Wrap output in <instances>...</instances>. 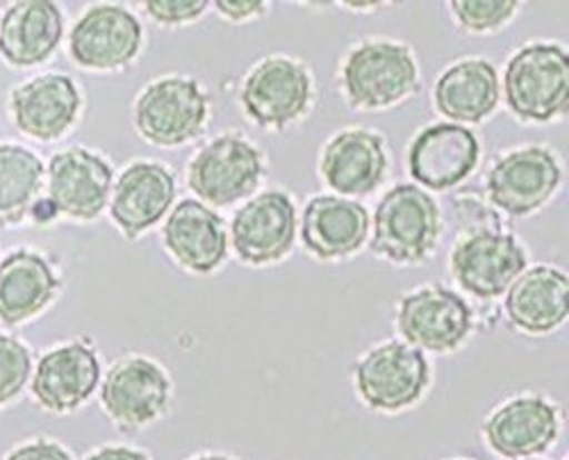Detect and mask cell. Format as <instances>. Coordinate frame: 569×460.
<instances>
[{"mask_svg":"<svg viewBox=\"0 0 569 460\" xmlns=\"http://www.w3.org/2000/svg\"><path fill=\"white\" fill-rule=\"evenodd\" d=\"M442 236L436 199L417 186L392 188L373 212L371 251L395 264H419Z\"/></svg>","mask_w":569,"mask_h":460,"instance_id":"cell-1","label":"cell"},{"mask_svg":"<svg viewBox=\"0 0 569 460\" xmlns=\"http://www.w3.org/2000/svg\"><path fill=\"white\" fill-rule=\"evenodd\" d=\"M508 108L525 121L547 123L567 114L569 56L558 43H529L517 51L503 76Z\"/></svg>","mask_w":569,"mask_h":460,"instance_id":"cell-2","label":"cell"},{"mask_svg":"<svg viewBox=\"0 0 569 460\" xmlns=\"http://www.w3.org/2000/svg\"><path fill=\"white\" fill-rule=\"evenodd\" d=\"M419 69L408 46L399 41H365L342 67V87L351 108L383 110L401 103L417 89Z\"/></svg>","mask_w":569,"mask_h":460,"instance_id":"cell-3","label":"cell"},{"mask_svg":"<svg viewBox=\"0 0 569 460\" xmlns=\"http://www.w3.org/2000/svg\"><path fill=\"white\" fill-rule=\"evenodd\" d=\"M527 249L499 226H479L462 236L449 256L456 283L479 299H497L508 292L517 276L527 269Z\"/></svg>","mask_w":569,"mask_h":460,"instance_id":"cell-4","label":"cell"},{"mask_svg":"<svg viewBox=\"0 0 569 460\" xmlns=\"http://www.w3.org/2000/svg\"><path fill=\"white\" fill-rule=\"evenodd\" d=\"M353 381L371 410L399 412L417 403L431 383V367L423 351L390 340L369 349L356 364Z\"/></svg>","mask_w":569,"mask_h":460,"instance_id":"cell-5","label":"cell"},{"mask_svg":"<svg viewBox=\"0 0 569 460\" xmlns=\"http://www.w3.org/2000/svg\"><path fill=\"white\" fill-rule=\"evenodd\" d=\"M208 97L192 78H164L149 84L134 106V123L144 140L180 147L203 130Z\"/></svg>","mask_w":569,"mask_h":460,"instance_id":"cell-6","label":"cell"},{"mask_svg":"<svg viewBox=\"0 0 569 460\" xmlns=\"http://www.w3.org/2000/svg\"><path fill=\"white\" fill-rule=\"evenodd\" d=\"M262 171V156L251 142L240 134H223L192 160L187 180L201 201L226 208L253 194Z\"/></svg>","mask_w":569,"mask_h":460,"instance_id":"cell-7","label":"cell"},{"mask_svg":"<svg viewBox=\"0 0 569 460\" xmlns=\"http://www.w3.org/2000/svg\"><path fill=\"white\" fill-rule=\"evenodd\" d=\"M473 314L467 301L447 288H421L406 294L397 310V331L419 351H456L471 333Z\"/></svg>","mask_w":569,"mask_h":460,"instance_id":"cell-8","label":"cell"},{"mask_svg":"<svg viewBox=\"0 0 569 460\" xmlns=\"http://www.w3.org/2000/svg\"><path fill=\"white\" fill-rule=\"evenodd\" d=\"M560 178V164L549 149L525 147L495 162L486 178V190L495 208L510 217H527L556 194Z\"/></svg>","mask_w":569,"mask_h":460,"instance_id":"cell-9","label":"cell"},{"mask_svg":"<svg viewBox=\"0 0 569 460\" xmlns=\"http://www.w3.org/2000/svg\"><path fill=\"white\" fill-rule=\"evenodd\" d=\"M312 99V78L292 58H267L244 80L242 106L262 128L282 130L306 114Z\"/></svg>","mask_w":569,"mask_h":460,"instance_id":"cell-10","label":"cell"},{"mask_svg":"<svg viewBox=\"0 0 569 460\" xmlns=\"http://www.w3.org/2000/svg\"><path fill=\"white\" fill-rule=\"evenodd\" d=\"M234 253L247 264H271L290 256L297 240L295 201L280 192H262L237 210L230 226Z\"/></svg>","mask_w":569,"mask_h":460,"instance_id":"cell-11","label":"cell"},{"mask_svg":"<svg viewBox=\"0 0 569 460\" xmlns=\"http://www.w3.org/2000/svg\"><path fill=\"white\" fill-rule=\"evenodd\" d=\"M169 394L171 383L162 367L134 356L119 360L108 372L101 401L119 429H141L164 416Z\"/></svg>","mask_w":569,"mask_h":460,"instance_id":"cell-12","label":"cell"},{"mask_svg":"<svg viewBox=\"0 0 569 460\" xmlns=\"http://www.w3.org/2000/svg\"><path fill=\"white\" fill-rule=\"evenodd\" d=\"M481 158L479 140L458 123L423 128L410 144V176L426 190H451L477 169Z\"/></svg>","mask_w":569,"mask_h":460,"instance_id":"cell-13","label":"cell"},{"mask_svg":"<svg viewBox=\"0 0 569 460\" xmlns=\"http://www.w3.org/2000/svg\"><path fill=\"white\" fill-rule=\"evenodd\" d=\"M319 171L326 186L345 199L371 194L388 171L383 137L365 128L336 134L323 147Z\"/></svg>","mask_w":569,"mask_h":460,"instance_id":"cell-14","label":"cell"},{"mask_svg":"<svg viewBox=\"0 0 569 460\" xmlns=\"http://www.w3.org/2000/svg\"><path fill=\"white\" fill-rule=\"evenodd\" d=\"M112 169L97 153L69 149L58 153L49 167V194L56 212L89 221L97 219L110 201Z\"/></svg>","mask_w":569,"mask_h":460,"instance_id":"cell-15","label":"cell"},{"mask_svg":"<svg viewBox=\"0 0 569 460\" xmlns=\"http://www.w3.org/2000/svg\"><path fill=\"white\" fill-rule=\"evenodd\" d=\"M141 46L139 21L119 6H97L73 26L71 56L84 69L126 67Z\"/></svg>","mask_w":569,"mask_h":460,"instance_id":"cell-16","label":"cell"},{"mask_svg":"<svg viewBox=\"0 0 569 460\" xmlns=\"http://www.w3.org/2000/svg\"><path fill=\"white\" fill-rule=\"evenodd\" d=\"M560 431L558 410L542 397L527 394L499 406L488 418L483 436L503 458H531L547 451Z\"/></svg>","mask_w":569,"mask_h":460,"instance_id":"cell-17","label":"cell"},{"mask_svg":"<svg viewBox=\"0 0 569 460\" xmlns=\"http://www.w3.org/2000/svg\"><path fill=\"white\" fill-rule=\"evenodd\" d=\"M369 212L353 199L315 197L301 217V240L317 260H342L358 253L369 238Z\"/></svg>","mask_w":569,"mask_h":460,"instance_id":"cell-18","label":"cell"},{"mask_svg":"<svg viewBox=\"0 0 569 460\" xmlns=\"http://www.w3.org/2000/svg\"><path fill=\"white\" fill-rule=\"evenodd\" d=\"M101 379L97 353L84 342L64 344L46 353L34 372L32 394L53 412H71L82 406Z\"/></svg>","mask_w":569,"mask_h":460,"instance_id":"cell-19","label":"cell"},{"mask_svg":"<svg viewBox=\"0 0 569 460\" xmlns=\"http://www.w3.org/2000/svg\"><path fill=\"white\" fill-rule=\"evenodd\" d=\"M569 279L556 267L525 269L506 292L510 324L529 336H547L567 321Z\"/></svg>","mask_w":569,"mask_h":460,"instance_id":"cell-20","label":"cell"},{"mask_svg":"<svg viewBox=\"0 0 569 460\" xmlns=\"http://www.w3.org/2000/svg\"><path fill=\"white\" fill-rule=\"evenodd\" d=\"M162 240L173 260L194 273L214 271L228 251L221 217L194 199H184L171 210Z\"/></svg>","mask_w":569,"mask_h":460,"instance_id":"cell-21","label":"cell"},{"mask_svg":"<svg viewBox=\"0 0 569 460\" xmlns=\"http://www.w3.org/2000/svg\"><path fill=\"white\" fill-rule=\"evenodd\" d=\"M176 182L169 169L156 162H134L128 167L112 194V219L130 240L147 233L171 208Z\"/></svg>","mask_w":569,"mask_h":460,"instance_id":"cell-22","label":"cell"},{"mask_svg":"<svg viewBox=\"0 0 569 460\" xmlns=\"http://www.w3.org/2000/svg\"><path fill=\"white\" fill-rule=\"evenodd\" d=\"M80 110V94L69 76L49 73L14 89L12 112L21 132L41 142L58 140Z\"/></svg>","mask_w":569,"mask_h":460,"instance_id":"cell-23","label":"cell"},{"mask_svg":"<svg viewBox=\"0 0 569 460\" xmlns=\"http://www.w3.org/2000/svg\"><path fill=\"white\" fill-rule=\"evenodd\" d=\"M499 76L483 58L462 60L449 67L436 82L433 101L442 117L453 123H481L499 106Z\"/></svg>","mask_w":569,"mask_h":460,"instance_id":"cell-24","label":"cell"},{"mask_svg":"<svg viewBox=\"0 0 569 460\" xmlns=\"http://www.w3.org/2000/svg\"><path fill=\"white\" fill-rule=\"evenodd\" d=\"M62 39V14L49 0H21L0 23V53L14 67L49 60Z\"/></svg>","mask_w":569,"mask_h":460,"instance_id":"cell-25","label":"cell"},{"mask_svg":"<svg viewBox=\"0 0 569 460\" xmlns=\"http://www.w3.org/2000/svg\"><path fill=\"white\" fill-rule=\"evenodd\" d=\"M60 288L51 264L41 256L19 251L0 262V321L14 327L37 317Z\"/></svg>","mask_w":569,"mask_h":460,"instance_id":"cell-26","label":"cell"},{"mask_svg":"<svg viewBox=\"0 0 569 460\" xmlns=\"http://www.w3.org/2000/svg\"><path fill=\"white\" fill-rule=\"evenodd\" d=\"M41 180L43 167L34 153L0 144V226H14L30 212Z\"/></svg>","mask_w":569,"mask_h":460,"instance_id":"cell-27","label":"cell"},{"mask_svg":"<svg viewBox=\"0 0 569 460\" xmlns=\"http://www.w3.org/2000/svg\"><path fill=\"white\" fill-rule=\"evenodd\" d=\"M453 17L467 32H492L503 28L515 12V0H453Z\"/></svg>","mask_w":569,"mask_h":460,"instance_id":"cell-28","label":"cell"},{"mask_svg":"<svg viewBox=\"0 0 569 460\" xmlns=\"http://www.w3.org/2000/svg\"><path fill=\"white\" fill-rule=\"evenodd\" d=\"M32 372L30 351L14 338L0 336V406L12 401Z\"/></svg>","mask_w":569,"mask_h":460,"instance_id":"cell-29","label":"cell"},{"mask_svg":"<svg viewBox=\"0 0 569 460\" xmlns=\"http://www.w3.org/2000/svg\"><path fill=\"white\" fill-rule=\"evenodd\" d=\"M206 0H149L147 12L160 23H184L194 21L206 12Z\"/></svg>","mask_w":569,"mask_h":460,"instance_id":"cell-30","label":"cell"},{"mask_svg":"<svg viewBox=\"0 0 569 460\" xmlns=\"http://www.w3.org/2000/svg\"><path fill=\"white\" fill-rule=\"evenodd\" d=\"M8 460H71V456L56 442H32L17 449Z\"/></svg>","mask_w":569,"mask_h":460,"instance_id":"cell-31","label":"cell"},{"mask_svg":"<svg viewBox=\"0 0 569 460\" xmlns=\"http://www.w3.org/2000/svg\"><path fill=\"white\" fill-rule=\"evenodd\" d=\"M217 10L232 21H242V19L262 14L267 10V3H262V0H244V3H228V0H219Z\"/></svg>","mask_w":569,"mask_h":460,"instance_id":"cell-32","label":"cell"},{"mask_svg":"<svg viewBox=\"0 0 569 460\" xmlns=\"http://www.w3.org/2000/svg\"><path fill=\"white\" fill-rule=\"evenodd\" d=\"M87 460H149L147 453L128 449V447H106L91 453Z\"/></svg>","mask_w":569,"mask_h":460,"instance_id":"cell-33","label":"cell"},{"mask_svg":"<svg viewBox=\"0 0 569 460\" xmlns=\"http://www.w3.org/2000/svg\"><path fill=\"white\" fill-rule=\"evenodd\" d=\"M194 460H232V458H226V456H201V458H194Z\"/></svg>","mask_w":569,"mask_h":460,"instance_id":"cell-34","label":"cell"},{"mask_svg":"<svg viewBox=\"0 0 569 460\" xmlns=\"http://www.w3.org/2000/svg\"><path fill=\"white\" fill-rule=\"evenodd\" d=\"M521 460H540V458H521Z\"/></svg>","mask_w":569,"mask_h":460,"instance_id":"cell-35","label":"cell"}]
</instances>
